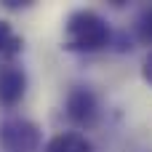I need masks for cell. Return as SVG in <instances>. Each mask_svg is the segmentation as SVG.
Returning <instances> with one entry per match:
<instances>
[{"label":"cell","instance_id":"5b68a950","mask_svg":"<svg viewBox=\"0 0 152 152\" xmlns=\"http://www.w3.org/2000/svg\"><path fill=\"white\" fill-rule=\"evenodd\" d=\"M45 152H94V144L80 131H61L45 142Z\"/></svg>","mask_w":152,"mask_h":152},{"label":"cell","instance_id":"52a82bcc","mask_svg":"<svg viewBox=\"0 0 152 152\" xmlns=\"http://www.w3.org/2000/svg\"><path fill=\"white\" fill-rule=\"evenodd\" d=\"M134 37L142 45H152V5H144L134 21Z\"/></svg>","mask_w":152,"mask_h":152},{"label":"cell","instance_id":"8992f818","mask_svg":"<svg viewBox=\"0 0 152 152\" xmlns=\"http://www.w3.org/2000/svg\"><path fill=\"white\" fill-rule=\"evenodd\" d=\"M21 48H24V40L11 29L8 21L0 19V64L3 61H13L21 53Z\"/></svg>","mask_w":152,"mask_h":152},{"label":"cell","instance_id":"9c48e42d","mask_svg":"<svg viewBox=\"0 0 152 152\" xmlns=\"http://www.w3.org/2000/svg\"><path fill=\"white\" fill-rule=\"evenodd\" d=\"M35 0H0V5L3 8H8V11H21V8H29Z\"/></svg>","mask_w":152,"mask_h":152},{"label":"cell","instance_id":"6da1fadb","mask_svg":"<svg viewBox=\"0 0 152 152\" xmlns=\"http://www.w3.org/2000/svg\"><path fill=\"white\" fill-rule=\"evenodd\" d=\"M64 48L72 53H99L110 48L112 29L107 19L91 8H77L64 21Z\"/></svg>","mask_w":152,"mask_h":152},{"label":"cell","instance_id":"7a4b0ae2","mask_svg":"<svg viewBox=\"0 0 152 152\" xmlns=\"http://www.w3.org/2000/svg\"><path fill=\"white\" fill-rule=\"evenodd\" d=\"M43 142L40 126L29 118L13 115L0 123V150L3 152H37Z\"/></svg>","mask_w":152,"mask_h":152},{"label":"cell","instance_id":"277c9868","mask_svg":"<svg viewBox=\"0 0 152 152\" xmlns=\"http://www.w3.org/2000/svg\"><path fill=\"white\" fill-rule=\"evenodd\" d=\"M27 96V72L16 61L0 64V107L13 110Z\"/></svg>","mask_w":152,"mask_h":152},{"label":"cell","instance_id":"3957f363","mask_svg":"<svg viewBox=\"0 0 152 152\" xmlns=\"http://www.w3.org/2000/svg\"><path fill=\"white\" fill-rule=\"evenodd\" d=\"M99 96L88 86H72L64 96V115L77 128H91L99 120Z\"/></svg>","mask_w":152,"mask_h":152},{"label":"cell","instance_id":"ba28073f","mask_svg":"<svg viewBox=\"0 0 152 152\" xmlns=\"http://www.w3.org/2000/svg\"><path fill=\"white\" fill-rule=\"evenodd\" d=\"M142 77H144L147 86H152V48H150V53L144 56V61H142Z\"/></svg>","mask_w":152,"mask_h":152}]
</instances>
